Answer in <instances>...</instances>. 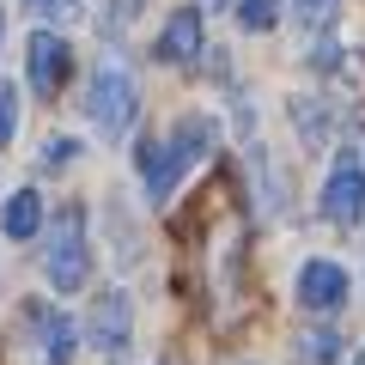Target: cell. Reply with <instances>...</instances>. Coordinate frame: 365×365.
Here are the masks:
<instances>
[{
  "label": "cell",
  "mask_w": 365,
  "mask_h": 365,
  "mask_svg": "<svg viewBox=\"0 0 365 365\" xmlns=\"http://www.w3.org/2000/svg\"><path fill=\"white\" fill-rule=\"evenodd\" d=\"M134 116H140V86H134V67L122 61L116 49L98 55V67H91V91H86V122L104 140H122V134L134 128Z\"/></svg>",
  "instance_id": "1"
},
{
  "label": "cell",
  "mask_w": 365,
  "mask_h": 365,
  "mask_svg": "<svg viewBox=\"0 0 365 365\" xmlns=\"http://www.w3.org/2000/svg\"><path fill=\"white\" fill-rule=\"evenodd\" d=\"M43 274L55 292H79L91 280V244H86V207L67 201L49 225V250H43Z\"/></svg>",
  "instance_id": "2"
},
{
  "label": "cell",
  "mask_w": 365,
  "mask_h": 365,
  "mask_svg": "<svg viewBox=\"0 0 365 365\" xmlns=\"http://www.w3.org/2000/svg\"><path fill=\"white\" fill-rule=\"evenodd\" d=\"M91 347L98 353H128L134 347V304L122 287H104L98 299H91V323H86Z\"/></svg>",
  "instance_id": "3"
},
{
  "label": "cell",
  "mask_w": 365,
  "mask_h": 365,
  "mask_svg": "<svg viewBox=\"0 0 365 365\" xmlns=\"http://www.w3.org/2000/svg\"><path fill=\"white\" fill-rule=\"evenodd\" d=\"M347 268L341 262H329V256H311L299 268V304L304 311H317V317H329V311H341L347 304Z\"/></svg>",
  "instance_id": "4"
},
{
  "label": "cell",
  "mask_w": 365,
  "mask_h": 365,
  "mask_svg": "<svg viewBox=\"0 0 365 365\" xmlns=\"http://www.w3.org/2000/svg\"><path fill=\"white\" fill-rule=\"evenodd\" d=\"M67 37L61 31H37V37L25 43V73H31V91L37 98H55L61 91V79H67Z\"/></svg>",
  "instance_id": "5"
},
{
  "label": "cell",
  "mask_w": 365,
  "mask_h": 365,
  "mask_svg": "<svg viewBox=\"0 0 365 365\" xmlns=\"http://www.w3.org/2000/svg\"><path fill=\"white\" fill-rule=\"evenodd\" d=\"M359 213H365V170L353 165V158H335V170H329V182H323V220L353 225Z\"/></svg>",
  "instance_id": "6"
},
{
  "label": "cell",
  "mask_w": 365,
  "mask_h": 365,
  "mask_svg": "<svg viewBox=\"0 0 365 365\" xmlns=\"http://www.w3.org/2000/svg\"><path fill=\"white\" fill-rule=\"evenodd\" d=\"M201 49H207V31H201V6H182V13H170V19H165V31H158V43H153V55H158V61H170V67L195 61Z\"/></svg>",
  "instance_id": "7"
},
{
  "label": "cell",
  "mask_w": 365,
  "mask_h": 365,
  "mask_svg": "<svg viewBox=\"0 0 365 365\" xmlns=\"http://www.w3.org/2000/svg\"><path fill=\"white\" fill-rule=\"evenodd\" d=\"M182 153L170 140H140V182H146V201H170L182 182Z\"/></svg>",
  "instance_id": "8"
},
{
  "label": "cell",
  "mask_w": 365,
  "mask_h": 365,
  "mask_svg": "<svg viewBox=\"0 0 365 365\" xmlns=\"http://www.w3.org/2000/svg\"><path fill=\"white\" fill-rule=\"evenodd\" d=\"M37 347H43V359H49V365H67V359H73V347H79L73 317H61V311H37Z\"/></svg>",
  "instance_id": "9"
},
{
  "label": "cell",
  "mask_w": 365,
  "mask_h": 365,
  "mask_svg": "<svg viewBox=\"0 0 365 365\" xmlns=\"http://www.w3.org/2000/svg\"><path fill=\"white\" fill-rule=\"evenodd\" d=\"M170 146L182 153V165H201V158L220 146V122L213 116H182L177 128H170Z\"/></svg>",
  "instance_id": "10"
},
{
  "label": "cell",
  "mask_w": 365,
  "mask_h": 365,
  "mask_svg": "<svg viewBox=\"0 0 365 365\" xmlns=\"http://www.w3.org/2000/svg\"><path fill=\"white\" fill-rule=\"evenodd\" d=\"M0 232L13 237V244H25V237L43 232V195H37V189H19V195L0 207Z\"/></svg>",
  "instance_id": "11"
},
{
  "label": "cell",
  "mask_w": 365,
  "mask_h": 365,
  "mask_svg": "<svg viewBox=\"0 0 365 365\" xmlns=\"http://www.w3.org/2000/svg\"><path fill=\"white\" fill-rule=\"evenodd\" d=\"M341 353H347V347H341V335H335V329H311V335H299L292 359H299V365H335Z\"/></svg>",
  "instance_id": "12"
},
{
  "label": "cell",
  "mask_w": 365,
  "mask_h": 365,
  "mask_svg": "<svg viewBox=\"0 0 365 365\" xmlns=\"http://www.w3.org/2000/svg\"><path fill=\"white\" fill-rule=\"evenodd\" d=\"M237 25L244 31H274L280 25V0H237Z\"/></svg>",
  "instance_id": "13"
},
{
  "label": "cell",
  "mask_w": 365,
  "mask_h": 365,
  "mask_svg": "<svg viewBox=\"0 0 365 365\" xmlns=\"http://www.w3.org/2000/svg\"><path fill=\"white\" fill-rule=\"evenodd\" d=\"M19 134V91L13 86H0V146Z\"/></svg>",
  "instance_id": "14"
},
{
  "label": "cell",
  "mask_w": 365,
  "mask_h": 365,
  "mask_svg": "<svg viewBox=\"0 0 365 365\" xmlns=\"http://www.w3.org/2000/svg\"><path fill=\"white\" fill-rule=\"evenodd\" d=\"M341 0H292V13H299V25H329L335 19Z\"/></svg>",
  "instance_id": "15"
},
{
  "label": "cell",
  "mask_w": 365,
  "mask_h": 365,
  "mask_svg": "<svg viewBox=\"0 0 365 365\" xmlns=\"http://www.w3.org/2000/svg\"><path fill=\"white\" fill-rule=\"evenodd\" d=\"M79 6H86V0H31V13H37V19H55V25L79 19Z\"/></svg>",
  "instance_id": "16"
},
{
  "label": "cell",
  "mask_w": 365,
  "mask_h": 365,
  "mask_svg": "<svg viewBox=\"0 0 365 365\" xmlns=\"http://www.w3.org/2000/svg\"><path fill=\"white\" fill-rule=\"evenodd\" d=\"M67 158H73V140H43V165H67Z\"/></svg>",
  "instance_id": "17"
},
{
  "label": "cell",
  "mask_w": 365,
  "mask_h": 365,
  "mask_svg": "<svg viewBox=\"0 0 365 365\" xmlns=\"http://www.w3.org/2000/svg\"><path fill=\"white\" fill-rule=\"evenodd\" d=\"M134 13H140V0H116V13H110V25H104V31H110V37H116V31H122V25H128V19H134Z\"/></svg>",
  "instance_id": "18"
},
{
  "label": "cell",
  "mask_w": 365,
  "mask_h": 365,
  "mask_svg": "<svg viewBox=\"0 0 365 365\" xmlns=\"http://www.w3.org/2000/svg\"><path fill=\"white\" fill-rule=\"evenodd\" d=\"M207 6H225V0H207Z\"/></svg>",
  "instance_id": "19"
},
{
  "label": "cell",
  "mask_w": 365,
  "mask_h": 365,
  "mask_svg": "<svg viewBox=\"0 0 365 365\" xmlns=\"http://www.w3.org/2000/svg\"><path fill=\"white\" fill-rule=\"evenodd\" d=\"M353 365H365V353H359V359H353Z\"/></svg>",
  "instance_id": "20"
},
{
  "label": "cell",
  "mask_w": 365,
  "mask_h": 365,
  "mask_svg": "<svg viewBox=\"0 0 365 365\" xmlns=\"http://www.w3.org/2000/svg\"><path fill=\"white\" fill-rule=\"evenodd\" d=\"M0 31H6V19H0Z\"/></svg>",
  "instance_id": "21"
}]
</instances>
